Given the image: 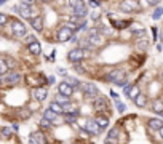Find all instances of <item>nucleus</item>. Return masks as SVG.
<instances>
[{
	"mask_svg": "<svg viewBox=\"0 0 163 144\" xmlns=\"http://www.w3.org/2000/svg\"><path fill=\"white\" fill-rule=\"evenodd\" d=\"M26 42H27V45H31V43H34V42H35V38L32 37V35H27V38H26Z\"/></svg>",
	"mask_w": 163,
	"mask_h": 144,
	"instance_id": "obj_40",
	"label": "nucleus"
},
{
	"mask_svg": "<svg viewBox=\"0 0 163 144\" xmlns=\"http://www.w3.org/2000/svg\"><path fill=\"white\" fill-rule=\"evenodd\" d=\"M7 21H8L7 14H0V26H5V24H7Z\"/></svg>",
	"mask_w": 163,
	"mask_h": 144,
	"instance_id": "obj_35",
	"label": "nucleus"
},
{
	"mask_svg": "<svg viewBox=\"0 0 163 144\" xmlns=\"http://www.w3.org/2000/svg\"><path fill=\"white\" fill-rule=\"evenodd\" d=\"M83 127H85V130H87L88 133H91V134H99L101 133V128L98 127V123L94 122V120H87V123H85Z\"/></svg>",
	"mask_w": 163,
	"mask_h": 144,
	"instance_id": "obj_11",
	"label": "nucleus"
},
{
	"mask_svg": "<svg viewBox=\"0 0 163 144\" xmlns=\"http://www.w3.org/2000/svg\"><path fill=\"white\" fill-rule=\"evenodd\" d=\"M139 95H141V93H139V86L138 85H133V88L130 90V93H128V98H131V99L134 101Z\"/></svg>",
	"mask_w": 163,
	"mask_h": 144,
	"instance_id": "obj_26",
	"label": "nucleus"
},
{
	"mask_svg": "<svg viewBox=\"0 0 163 144\" xmlns=\"http://www.w3.org/2000/svg\"><path fill=\"white\" fill-rule=\"evenodd\" d=\"M31 24H32V27L35 29L37 32H40L43 29V19L40 16H37V18H34V19H31Z\"/></svg>",
	"mask_w": 163,
	"mask_h": 144,
	"instance_id": "obj_18",
	"label": "nucleus"
},
{
	"mask_svg": "<svg viewBox=\"0 0 163 144\" xmlns=\"http://www.w3.org/2000/svg\"><path fill=\"white\" fill-rule=\"evenodd\" d=\"M106 144H117V139H114V138H106Z\"/></svg>",
	"mask_w": 163,
	"mask_h": 144,
	"instance_id": "obj_39",
	"label": "nucleus"
},
{
	"mask_svg": "<svg viewBox=\"0 0 163 144\" xmlns=\"http://www.w3.org/2000/svg\"><path fill=\"white\" fill-rule=\"evenodd\" d=\"M87 38H88V37H87ZM88 42H90V45H101V43H102V37H101V35L90 37V38H88Z\"/></svg>",
	"mask_w": 163,
	"mask_h": 144,
	"instance_id": "obj_29",
	"label": "nucleus"
},
{
	"mask_svg": "<svg viewBox=\"0 0 163 144\" xmlns=\"http://www.w3.org/2000/svg\"><path fill=\"white\" fill-rule=\"evenodd\" d=\"M87 5H90V7H101V2H88Z\"/></svg>",
	"mask_w": 163,
	"mask_h": 144,
	"instance_id": "obj_41",
	"label": "nucleus"
},
{
	"mask_svg": "<svg viewBox=\"0 0 163 144\" xmlns=\"http://www.w3.org/2000/svg\"><path fill=\"white\" fill-rule=\"evenodd\" d=\"M131 88H133V85H130V83H125V85H123V93L128 96V93H130V90H131Z\"/></svg>",
	"mask_w": 163,
	"mask_h": 144,
	"instance_id": "obj_36",
	"label": "nucleus"
},
{
	"mask_svg": "<svg viewBox=\"0 0 163 144\" xmlns=\"http://www.w3.org/2000/svg\"><path fill=\"white\" fill-rule=\"evenodd\" d=\"M147 125H149L150 130H160L163 127V120L162 119H150L147 122Z\"/></svg>",
	"mask_w": 163,
	"mask_h": 144,
	"instance_id": "obj_17",
	"label": "nucleus"
},
{
	"mask_svg": "<svg viewBox=\"0 0 163 144\" xmlns=\"http://www.w3.org/2000/svg\"><path fill=\"white\" fill-rule=\"evenodd\" d=\"M5 3V0H0V5H3Z\"/></svg>",
	"mask_w": 163,
	"mask_h": 144,
	"instance_id": "obj_46",
	"label": "nucleus"
},
{
	"mask_svg": "<svg viewBox=\"0 0 163 144\" xmlns=\"http://www.w3.org/2000/svg\"><path fill=\"white\" fill-rule=\"evenodd\" d=\"M14 11L19 13L23 18H26V19H34V18H37L35 14L38 13L37 8H34V7L27 8V7H21V5H16V7H14Z\"/></svg>",
	"mask_w": 163,
	"mask_h": 144,
	"instance_id": "obj_4",
	"label": "nucleus"
},
{
	"mask_svg": "<svg viewBox=\"0 0 163 144\" xmlns=\"http://www.w3.org/2000/svg\"><path fill=\"white\" fill-rule=\"evenodd\" d=\"M136 47L139 48V50H146L147 47H149V40H147V38H138V40H136Z\"/></svg>",
	"mask_w": 163,
	"mask_h": 144,
	"instance_id": "obj_24",
	"label": "nucleus"
},
{
	"mask_svg": "<svg viewBox=\"0 0 163 144\" xmlns=\"http://www.w3.org/2000/svg\"><path fill=\"white\" fill-rule=\"evenodd\" d=\"M162 77H163V74H162Z\"/></svg>",
	"mask_w": 163,
	"mask_h": 144,
	"instance_id": "obj_47",
	"label": "nucleus"
},
{
	"mask_svg": "<svg viewBox=\"0 0 163 144\" xmlns=\"http://www.w3.org/2000/svg\"><path fill=\"white\" fill-rule=\"evenodd\" d=\"M163 14V8L162 7H158V8H155V11H153V14H152V18L153 19H158L160 16Z\"/></svg>",
	"mask_w": 163,
	"mask_h": 144,
	"instance_id": "obj_33",
	"label": "nucleus"
},
{
	"mask_svg": "<svg viewBox=\"0 0 163 144\" xmlns=\"http://www.w3.org/2000/svg\"><path fill=\"white\" fill-rule=\"evenodd\" d=\"M19 80H21V75H19L18 72H10V74H8V75H5L3 79L0 80V82H3L5 85L10 86V85H16Z\"/></svg>",
	"mask_w": 163,
	"mask_h": 144,
	"instance_id": "obj_8",
	"label": "nucleus"
},
{
	"mask_svg": "<svg viewBox=\"0 0 163 144\" xmlns=\"http://www.w3.org/2000/svg\"><path fill=\"white\" fill-rule=\"evenodd\" d=\"M138 2H121L120 3V10L121 11H126V13H131L134 10V7H138Z\"/></svg>",
	"mask_w": 163,
	"mask_h": 144,
	"instance_id": "obj_15",
	"label": "nucleus"
},
{
	"mask_svg": "<svg viewBox=\"0 0 163 144\" xmlns=\"http://www.w3.org/2000/svg\"><path fill=\"white\" fill-rule=\"evenodd\" d=\"M134 104H136L138 107H144V106L147 104V96H146V95H139L138 98L134 99Z\"/></svg>",
	"mask_w": 163,
	"mask_h": 144,
	"instance_id": "obj_22",
	"label": "nucleus"
},
{
	"mask_svg": "<svg viewBox=\"0 0 163 144\" xmlns=\"http://www.w3.org/2000/svg\"><path fill=\"white\" fill-rule=\"evenodd\" d=\"M11 34L14 37H27V29H26V26L21 21L13 19V23H11Z\"/></svg>",
	"mask_w": 163,
	"mask_h": 144,
	"instance_id": "obj_3",
	"label": "nucleus"
},
{
	"mask_svg": "<svg viewBox=\"0 0 163 144\" xmlns=\"http://www.w3.org/2000/svg\"><path fill=\"white\" fill-rule=\"evenodd\" d=\"M0 136L3 138V139H8V138H11V136H13V130H11L10 127L2 128V130H0Z\"/></svg>",
	"mask_w": 163,
	"mask_h": 144,
	"instance_id": "obj_23",
	"label": "nucleus"
},
{
	"mask_svg": "<svg viewBox=\"0 0 163 144\" xmlns=\"http://www.w3.org/2000/svg\"><path fill=\"white\" fill-rule=\"evenodd\" d=\"M158 131H160V136H162V138H163V127H162V128H160V130H158Z\"/></svg>",
	"mask_w": 163,
	"mask_h": 144,
	"instance_id": "obj_45",
	"label": "nucleus"
},
{
	"mask_svg": "<svg viewBox=\"0 0 163 144\" xmlns=\"http://www.w3.org/2000/svg\"><path fill=\"white\" fill-rule=\"evenodd\" d=\"M152 32H153V38H157V27H152Z\"/></svg>",
	"mask_w": 163,
	"mask_h": 144,
	"instance_id": "obj_44",
	"label": "nucleus"
},
{
	"mask_svg": "<svg viewBox=\"0 0 163 144\" xmlns=\"http://www.w3.org/2000/svg\"><path fill=\"white\" fill-rule=\"evenodd\" d=\"M107 82H112L118 86H123L125 85V79H126V72L121 71V69H112L110 72H107V75L104 77Z\"/></svg>",
	"mask_w": 163,
	"mask_h": 144,
	"instance_id": "obj_1",
	"label": "nucleus"
},
{
	"mask_svg": "<svg viewBox=\"0 0 163 144\" xmlns=\"http://www.w3.org/2000/svg\"><path fill=\"white\" fill-rule=\"evenodd\" d=\"M131 23H133L131 19H115V21H112V26L115 29H125V27H130Z\"/></svg>",
	"mask_w": 163,
	"mask_h": 144,
	"instance_id": "obj_13",
	"label": "nucleus"
},
{
	"mask_svg": "<svg viewBox=\"0 0 163 144\" xmlns=\"http://www.w3.org/2000/svg\"><path fill=\"white\" fill-rule=\"evenodd\" d=\"M74 71L77 72V74H87V71H85V67L80 62H77V64H74Z\"/></svg>",
	"mask_w": 163,
	"mask_h": 144,
	"instance_id": "obj_31",
	"label": "nucleus"
},
{
	"mask_svg": "<svg viewBox=\"0 0 163 144\" xmlns=\"http://www.w3.org/2000/svg\"><path fill=\"white\" fill-rule=\"evenodd\" d=\"M27 50L32 55H40V53H42V45L38 43V42H34V43L27 45Z\"/></svg>",
	"mask_w": 163,
	"mask_h": 144,
	"instance_id": "obj_19",
	"label": "nucleus"
},
{
	"mask_svg": "<svg viewBox=\"0 0 163 144\" xmlns=\"http://www.w3.org/2000/svg\"><path fill=\"white\" fill-rule=\"evenodd\" d=\"M31 143H34V144H46V139H45V136H43V133L35 131V133L31 134Z\"/></svg>",
	"mask_w": 163,
	"mask_h": 144,
	"instance_id": "obj_14",
	"label": "nucleus"
},
{
	"mask_svg": "<svg viewBox=\"0 0 163 144\" xmlns=\"http://www.w3.org/2000/svg\"><path fill=\"white\" fill-rule=\"evenodd\" d=\"M50 110H53V112H55L56 115H59V114H63V112H64L63 107L59 106L58 103H51V104H50Z\"/></svg>",
	"mask_w": 163,
	"mask_h": 144,
	"instance_id": "obj_28",
	"label": "nucleus"
},
{
	"mask_svg": "<svg viewBox=\"0 0 163 144\" xmlns=\"http://www.w3.org/2000/svg\"><path fill=\"white\" fill-rule=\"evenodd\" d=\"M40 127H42L43 130H48V128H51V122H48L46 119H42L40 120Z\"/></svg>",
	"mask_w": 163,
	"mask_h": 144,
	"instance_id": "obj_32",
	"label": "nucleus"
},
{
	"mask_svg": "<svg viewBox=\"0 0 163 144\" xmlns=\"http://www.w3.org/2000/svg\"><path fill=\"white\" fill-rule=\"evenodd\" d=\"M87 56H88L87 50H82V48H74V50H70V51H69L67 59H69L70 62H74V64H77V62H80L83 58H87Z\"/></svg>",
	"mask_w": 163,
	"mask_h": 144,
	"instance_id": "obj_2",
	"label": "nucleus"
},
{
	"mask_svg": "<svg viewBox=\"0 0 163 144\" xmlns=\"http://www.w3.org/2000/svg\"><path fill=\"white\" fill-rule=\"evenodd\" d=\"M55 82H56V79H55V77L51 75V77H50V79H48V83H55Z\"/></svg>",
	"mask_w": 163,
	"mask_h": 144,
	"instance_id": "obj_43",
	"label": "nucleus"
},
{
	"mask_svg": "<svg viewBox=\"0 0 163 144\" xmlns=\"http://www.w3.org/2000/svg\"><path fill=\"white\" fill-rule=\"evenodd\" d=\"M152 110L155 114H160V115H162V114H163V101L162 99H155V101H153Z\"/></svg>",
	"mask_w": 163,
	"mask_h": 144,
	"instance_id": "obj_21",
	"label": "nucleus"
},
{
	"mask_svg": "<svg viewBox=\"0 0 163 144\" xmlns=\"http://www.w3.org/2000/svg\"><path fill=\"white\" fill-rule=\"evenodd\" d=\"M93 103H94V109L99 110V112H102V110H109V103H107V99H106L104 96H98V98H94Z\"/></svg>",
	"mask_w": 163,
	"mask_h": 144,
	"instance_id": "obj_7",
	"label": "nucleus"
},
{
	"mask_svg": "<svg viewBox=\"0 0 163 144\" xmlns=\"http://www.w3.org/2000/svg\"><path fill=\"white\" fill-rule=\"evenodd\" d=\"M7 72H8V64L5 62V59L0 58V75H3Z\"/></svg>",
	"mask_w": 163,
	"mask_h": 144,
	"instance_id": "obj_30",
	"label": "nucleus"
},
{
	"mask_svg": "<svg viewBox=\"0 0 163 144\" xmlns=\"http://www.w3.org/2000/svg\"><path fill=\"white\" fill-rule=\"evenodd\" d=\"M117 109H118V112H125V104L117 103Z\"/></svg>",
	"mask_w": 163,
	"mask_h": 144,
	"instance_id": "obj_38",
	"label": "nucleus"
},
{
	"mask_svg": "<svg viewBox=\"0 0 163 144\" xmlns=\"http://www.w3.org/2000/svg\"><path fill=\"white\" fill-rule=\"evenodd\" d=\"M72 93H74V88L67 82L59 83V95L66 96V98H70V96H72Z\"/></svg>",
	"mask_w": 163,
	"mask_h": 144,
	"instance_id": "obj_12",
	"label": "nucleus"
},
{
	"mask_svg": "<svg viewBox=\"0 0 163 144\" xmlns=\"http://www.w3.org/2000/svg\"><path fill=\"white\" fill-rule=\"evenodd\" d=\"M58 74H61V75L66 77L67 75V71H66V69H58Z\"/></svg>",
	"mask_w": 163,
	"mask_h": 144,
	"instance_id": "obj_42",
	"label": "nucleus"
},
{
	"mask_svg": "<svg viewBox=\"0 0 163 144\" xmlns=\"http://www.w3.org/2000/svg\"><path fill=\"white\" fill-rule=\"evenodd\" d=\"M64 122H67V123H75L77 115H74V114H70V112H64Z\"/></svg>",
	"mask_w": 163,
	"mask_h": 144,
	"instance_id": "obj_27",
	"label": "nucleus"
},
{
	"mask_svg": "<svg viewBox=\"0 0 163 144\" xmlns=\"http://www.w3.org/2000/svg\"><path fill=\"white\" fill-rule=\"evenodd\" d=\"M46 96H48V91H46V88H43V86H40V88H34V90H32V98H34L35 101H38V103L45 101Z\"/></svg>",
	"mask_w": 163,
	"mask_h": 144,
	"instance_id": "obj_9",
	"label": "nucleus"
},
{
	"mask_svg": "<svg viewBox=\"0 0 163 144\" xmlns=\"http://www.w3.org/2000/svg\"><path fill=\"white\" fill-rule=\"evenodd\" d=\"M82 90H83V93H85V96L87 98H98L99 96V90L96 88V86L93 85V83H82Z\"/></svg>",
	"mask_w": 163,
	"mask_h": 144,
	"instance_id": "obj_6",
	"label": "nucleus"
},
{
	"mask_svg": "<svg viewBox=\"0 0 163 144\" xmlns=\"http://www.w3.org/2000/svg\"><path fill=\"white\" fill-rule=\"evenodd\" d=\"M94 122H96V123H98V127H99V128H102V130H106V128L109 127V120H107V117L98 115L96 119H94Z\"/></svg>",
	"mask_w": 163,
	"mask_h": 144,
	"instance_id": "obj_20",
	"label": "nucleus"
},
{
	"mask_svg": "<svg viewBox=\"0 0 163 144\" xmlns=\"http://www.w3.org/2000/svg\"><path fill=\"white\" fill-rule=\"evenodd\" d=\"M55 103H58L59 106L63 107V106H66V104H69L70 99H69V98H66V96H63V95H58V96H56V101H55Z\"/></svg>",
	"mask_w": 163,
	"mask_h": 144,
	"instance_id": "obj_25",
	"label": "nucleus"
},
{
	"mask_svg": "<svg viewBox=\"0 0 163 144\" xmlns=\"http://www.w3.org/2000/svg\"><path fill=\"white\" fill-rule=\"evenodd\" d=\"M43 119H46L48 120V122H56V125H59V122H61V120H59V115H56L55 112H53V110H45V114H43Z\"/></svg>",
	"mask_w": 163,
	"mask_h": 144,
	"instance_id": "obj_16",
	"label": "nucleus"
},
{
	"mask_svg": "<svg viewBox=\"0 0 163 144\" xmlns=\"http://www.w3.org/2000/svg\"><path fill=\"white\" fill-rule=\"evenodd\" d=\"M34 5V2H31V0H24V2H21V7H32Z\"/></svg>",
	"mask_w": 163,
	"mask_h": 144,
	"instance_id": "obj_37",
	"label": "nucleus"
},
{
	"mask_svg": "<svg viewBox=\"0 0 163 144\" xmlns=\"http://www.w3.org/2000/svg\"><path fill=\"white\" fill-rule=\"evenodd\" d=\"M18 114H19V115H21L23 119H27V117H31V114H32V112H31L29 109H21Z\"/></svg>",
	"mask_w": 163,
	"mask_h": 144,
	"instance_id": "obj_34",
	"label": "nucleus"
},
{
	"mask_svg": "<svg viewBox=\"0 0 163 144\" xmlns=\"http://www.w3.org/2000/svg\"><path fill=\"white\" fill-rule=\"evenodd\" d=\"M72 35H74V31H70L67 26H63V27H59L58 34H56V40L58 42H67V40L72 38Z\"/></svg>",
	"mask_w": 163,
	"mask_h": 144,
	"instance_id": "obj_5",
	"label": "nucleus"
},
{
	"mask_svg": "<svg viewBox=\"0 0 163 144\" xmlns=\"http://www.w3.org/2000/svg\"><path fill=\"white\" fill-rule=\"evenodd\" d=\"M74 16L75 18H78V19H83L85 16L88 14V8H87V5L82 2V3H78L77 7H74Z\"/></svg>",
	"mask_w": 163,
	"mask_h": 144,
	"instance_id": "obj_10",
	"label": "nucleus"
}]
</instances>
